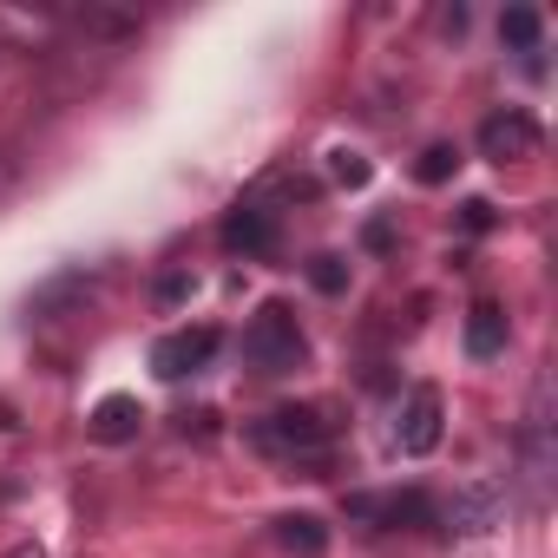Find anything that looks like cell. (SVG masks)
Instances as JSON below:
<instances>
[{
    "mask_svg": "<svg viewBox=\"0 0 558 558\" xmlns=\"http://www.w3.org/2000/svg\"><path fill=\"white\" fill-rule=\"evenodd\" d=\"M276 545L290 558H329V525L316 512H283L276 519Z\"/></svg>",
    "mask_w": 558,
    "mask_h": 558,
    "instance_id": "cell-14",
    "label": "cell"
},
{
    "mask_svg": "<svg viewBox=\"0 0 558 558\" xmlns=\"http://www.w3.org/2000/svg\"><path fill=\"white\" fill-rule=\"evenodd\" d=\"M138 427H145V408H138L132 395H106V401L86 414V434H93L99 447H125V440H138Z\"/></svg>",
    "mask_w": 558,
    "mask_h": 558,
    "instance_id": "cell-10",
    "label": "cell"
},
{
    "mask_svg": "<svg viewBox=\"0 0 558 558\" xmlns=\"http://www.w3.org/2000/svg\"><path fill=\"white\" fill-rule=\"evenodd\" d=\"M243 355H250L256 375H290V368L310 362V342H303L290 303H263V310L250 316V329H243Z\"/></svg>",
    "mask_w": 558,
    "mask_h": 558,
    "instance_id": "cell-1",
    "label": "cell"
},
{
    "mask_svg": "<svg viewBox=\"0 0 558 558\" xmlns=\"http://www.w3.org/2000/svg\"><path fill=\"white\" fill-rule=\"evenodd\" d=\"M86 296H93V276L86 269H60V276H47V283L27 296V316H60V310H73Z\"/></svg>",
    "mask_w": 558,
    "mask_h": 558,
    "instance_id": "cell-12",
    "label": "cell"
},
{
    "mask_svg": "<svg viewBox=\"0 0 558 558\" xmlns=\"http://www.w3.org/2000/svg\"><path fill=\"white\" fill-rule=\"evenodd\" d=\"M8 558H40V545H14V551H8Z\"/></svg>",
    "mask_w": 558,
    "mask_h": 558,
    "instance_id": "cell-22",
    "label": "cell"
},
{
    "mask_svg": "<svg viewBox=\"0 0 558 558\" xmlns=\"http://www.w3.org/2000/svg\"><path fill=\"white\" fill-rule=\"evenodd\" d=\"M506 336H512V329H506V310H499V303H473V310H466V355H473V362L506 355Z\"/></svg>",
    "mask_w": 558,
    "mask_h": 558,
    "instance_id": "cell-13",
    "label": "cell"
},
{
    "mask_svg": "<svg viewBox=\"0 0 558 558\" xmlns=\"http://www.w3.org/2000/svg\"><path fill=\"white\" fill-rule=\"evenodd\" d=\"M551 466H558V447H551V375H538L532 401H525V421H519V473L532 480V506H545Z\"/></svg>",
    "mask_w": 558,
    "mask_h": 558,
    "instance_id": "cell-3",
    "label": "cell"
},
{
    "mask_svg": "<svg viewBox=\"0 0 558 558\" xmlns=\"http://www.w3.org/2000/svg\"><path fill=\"white\" fill-rule=\"evenodd\" d=\"M86 40H99V47H125V40H138L145 34V21L132 14V8H99V0H86V8H73L66 14Z\"/></svg>",
    "mask_w": 558,
    "mask_h": 558,
    "instance_id": "cell-9",
    "label": "cell"
},
{
    "mask_svg": "<svg viewBox=\"0 0 558 558\" xmlns=\"http://www.w3.org/2000/svg\"><path fill=\"white\" fill-rule=\"evenodd\" d=\"M310 283H316L323 296H342V283H349V276H342V256H316V263H310Z\"/></svg>",
    "mask_w": 558,
    "mask_h": 558,
    "instance_id": "cell-18",
    "label": "cell"
},
{
    "mask_svg": "<svg viewBox=\"0 0 558 558\" xmlns=\"http://www.w3.org/2000/svg\"><path fill=\"white\" fill-rule=\"evenodd\" d=\"M440 434H447V395H440L434 381L408 388V401H401V421H395V447H401L408 460H427V453L440 447Z\"/></svg>",
    "mask_w": 558,
    "mask_h": 558,
    "instance_id": "cell-5",
    "label": "cell"
},
{
    "mask_svg": "<svg viewBox=\"0 0 558 558\" xmlns=\"http://www.w3.org/2000/svg\"><path fill=\"white\" fill-rule=\"evenodd\" d=\"M342 512H349L355 525H434V519H440V506H434L421 486H408V493H349Z\"/></svg>",
    "mask_w": 558,
    "mask_h": 558,
    "instance_id": "cell-6",
    "label": "cell"
},
{
    "mask_svg": "<svg viewBox=\"0 0 558 558\" xmlns=\"http://www.w3.org/2000/svg\"><path fill=\"white\" fill-rule=\"evenodd\" d=\"M217 342H223V336H217L210 323H197V329H171V336L151 342V375H158V381H184V375L210 368Z\"/></svg>",
    "mask_w": 558,
    "mask_h": 558,
    "instance_id": "cell-7",
    "label": "cell"
},
{
    "mask_svg": "<svg viewBox=\"0 0 558 558\" xmlns=\"http://www.w3.org/2000/svg\"><path fill=\"white\" fill-rule=\"evenodd\" d=\"M453 171H460V151H453V145H427V151H421V165H414V178H421V184H447Z\"/></svg>",
    "mask_w": 558,
    "mask_h": 558,
    "instance_id": "cell-16",
    "label": "cell"
},
{
    "mask_svg": "<svg viewBox=\"0 0 558 558\" xmlns=\"http://www.w3.org/2000/svg\"><path fill=\"white\" fill-rule=\"evenodd\" d=\"M388 243H395V223L375 217V223H368V250H388Z\"/></svg>",
    "mask_w": 558,
    "mask_h": 558,
    "instance_id": "cell-21",
    "label": "cell"
},
{
    "mask_svg": "<svg viewBox=\"0 0 558 558\" xmlns=\"http://www.w3.org/2000/svg\"><path fill=\"white\" fill-rule=\"evenodd\" d=\"M223 250H236V256H269L276 250V210L263 204V197H236L230 210H223Z\"/></svg>",
    "mask_w": 558,
    "mask_h": 558,
    "instance_id": "cell-8",
    "label": "cell"
},
{
    "mask_svg": "<svg viewBox=\"0 0 558 558\" xmlns=\"http://www.w3.org/2000/svg\"><path fill=\"white\" fill-rule=\"evenodd\" d=\"M191 290H197V283H191L184 269H178V276H165V283H158V310H178V303H184Z\"/></svg>",
    "mask_w": 558,
    "mask_h": 558,
    "instance_id": "cell-20",
    "label": "cell"
},
{
    "mask_svg": "<svg viewBox=\"0 0 558 558\" xmlns=\"http://www.w3.org/2000/svg\"><path fill=\"white\" fill-rule=\"evenodd\" d=\"M473 145H480V158H493V165H519V158H532V151L545 145V132H538V119H532L525 106H499V112L480 119Z\"/></svg>",
    "mask_w": 558,
    "mask_h": 558,
    "instance_id": "cell-4",
    "label": "cell"
},
{
    "mask_svg": "<svg viewBox=\"0 0 558 558\" xmlns=\"http://www.w3.org/2000/svg\"><path fill=\"white\" fill-rule=\"evenodd\" d=\"M460 230H473V236L493 230V204H486V197H466V204H460Z\"/></svg>",
    "mask_w": 558,
    "mask_h": 558,
    "instance_id": "cell-19",
    "label": "cell"
},
{
    "mask_svg": "<svg viewBox=\"0 0 558 558\" xmlns=\"http://www.w3.org/2000/svg\"><path fill=\"white\" fill-rule=\"evenodd\" d=\"M499 512H506V486H466V493H453V506H447L453 532H493Z\"/></svg>",
    "mask_w": 558,
    "mask_h": 558,
    "instance_id": "cell-11",
    "label": "cell"
},
{
    "mask_svg": "<svg viewBox=\"0 0 558 558\" xmlns=\"http://www.w3.org/2000/svg\"><path fill=\"white\" fill-rule=\"evenodd\" d=\"M250 447L269 460H323L329 453V421L323 408H269L250 427Z\"/></svg>",
    "mask_w": 558,
    "mask_h": 558,
    "instance_id": "cell-2",
    "label": "cell"
},
{
    "mask_svg": "<svg viewBox=\"0 0 558 558\" xmlns=\"http://www.w3.org/2000/svg\"><path fill=\"white\" fill-rule=\"evenodd\" d=\"M499 40H506L512 53H538V40H545V14H538V8H506V14H499Z\"/></svg>",
    "mask_w": 558,
    "mask_h": 558,
    "instance_id": "cell-15",
    "label": "cell"
},
{
    "mask_svg": "<svg viewBox=\"0 0 558 558\" xmlns=\"http://www.w3.org/2000/svg\"><path fill=\"white\" fill-rule=\"evenodd\" d=\"M0 53H8V47H0Z\"/></svg>",
    "mask_w": 558,
    "mask_h": 558,
    "instance_id": "cell-23",
    "label": "cell"
},
{
    "mask_svg": "<svg viewBox=\"0 0 558 558\" xmlns=\"http://www.w3.org/2000/svg\"><path fill=\"white\" fill-rule=\"evenodd\" d=\"M329 178H336V184H349V191H362L375 171H368V158H362V151H329Z\"/></svg>",
    "mask_w": 558,
    "mask_h": 558,
    "instance_id": "cell-17",
    "label": "cell"
}]
</instances>
